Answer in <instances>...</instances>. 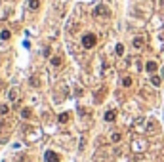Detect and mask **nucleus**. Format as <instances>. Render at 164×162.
<instances>
[{"instance_id":"obj_1","label":"nucleus","mask_w":164,"mask_h":162,"mask_svg":"<svg viewBox=\"0 0 164 162\" xmlns=\"http://www.w3.org/2000/svg\"><path fill=\"white\" fill-rule=\"evenodd\" d=\"M95 42H97V36H95V34H92V33H86L84 36H82V46H84L86 50L94 48Z\"/></svg>"},{"instance_id":"obj_2","label":"nucleus","mask_w":164,"mask_h":162,"mask_svg":"<svg viewBox=\"0 0 164 162\" xmlns=\"http://www.w3.org/2000/svg\"><path fill=\"white\" fill-rule=\"evenodd\" d=\"M94 15L95 17H109L111 12H109V8H107L105 4H97V6L94 8Z\"/></svg>"},{"instance_id":"obj_3","label":"nucleus","mask_w":164,"mask_h":162,"mask_svg":"<svg viewBox=\"0 0 164 162\" xmlns=\"http://www.w3.org/2000/svg\"><path fill=\"white\" fill-rule=\"evenodd\" d=\"M44 160H46V162H59V155L54 153V151H46Z\"/></svg>"},{"instance_id":"obj_4","label":"nucleus","mask_w":164,"mask_h":162,"mask_svg":"<svg viewBox=\"0 0 164 162\" xmlns=\"http://www.w3.org/2000/svg\"><path fill=\"white\" fill-rule=\"evenodd\" d=\"M17 97H19V88H12V90L8 92V99L13 103V101H17Z\"/></svg>"},{"instance_id":"obj_5","label":"nucleus","mask_w":164,"mask_h":162,"mask_svg":"<svg viewBox=\"0 0 164 162\" xmlns=\"http://www.w3.org/2000/svg\"><path fill=\"white\" fill-rule=\"evenodd\" d=\"M145 69H147V72H157V69H158V63H157V61H147Z\"/></svg>"},{"instance_id":"obj_6","label":"nucleus","mask_w":164,"mask_h":162,"mask_svg":"<svg viewBox=\"0 0 164 162\" xmlns=\"http://www.w3.org/2000/svg\"><path fill=\"white\" fill-rule=\"evenodd\" d=\"M143 44H145V38H143V36H136L134 38V48H143Z\"/></svg>"},{"instance_id":"obj_7","label":"nucleus","mask_w":164,"mask_h":162,"mask_svg":"<svg viewBox=\"0 0 164 162\" xmlns=\"http://www.w3.org/2000/svg\"><path fill=\"white\" fill-rule=\"evenodd\" d=\"M115 118H116V111H115V109H111V111L105 113V120H107V122H113Z\"/></svg>"},{"instance_id":"obj_8","label":"nucleus","mask_w":164,"mask_h":162,"mask_svg":"<svg viewBox=\"0 0 164 162\" xmlns=\"http://www.w3.org/2000/svg\"><path fill=\"white\" fill-rule=\"evenodd\" d=\"M29 8L31 10H38L40 8V0H29Z\"/></svg>"},{"instance_id":"obj_9","label":"nucleus","mask_w":164,"mask_h":162,"mask_svg":"<svg viewBox=\"0 0 164 162\" xmlns=\"http://www.w3.org/2000/svg\"><path fill=\"white\" fill-rule=\"evenodd\" d=\"M132 82H134V80H132V76H124V78H122V86H124V88H130Z\"/></svg>"},{"instance_id":"obj_10","label":"nucleus","mask_w":164,"mask_h":162,"mask_svg":"<svg viewBox=\"0 0 164 162\" xmlns=\"http://www.w3.org/2000/svg\"><path fill=\"white\" fill-rule=\"evenodd\" d=\"M69 118H71V116H69V113H61V114H59V122H61V124L69 122Z\"/></svg>"},{"instance_id":"obj_11","label":"nucleus","mask_w":164,"mask_h":162,"mask_svg":"<svg viewBox=\"0 0 164 162\" xmlns=\"http://www.w3.org/2000/svg\"><path fill=\"white\" fill-rule=\"evenodd\" d=\"M122 139V135L119 134V132H115V134H111V141H113V143H119V141Z\"/></svg>"},{"instance_id":"obj_12","label":"nucleus","mask_w":164,"mask_h":162,"mask_svg":"<svg viewBox=\"0 0 164 162\" xmlns=\"http://www.w3.org/2000/svg\"><path fill=\"white\" fill-rule=\"evenodd\" d=\"M31 114H33V113H31V109H29V107L21 109V116H23V118H31Z\"/></svg>"},{"instance_id":"obj_13","label":"nucleus","mask_w":164,"mask_h":162,"mask_svg":"<svg viewBox=\"0 0 164 162\" xmlns=\"http://www.w3.org/2000/svg\"><path fill=\"white\" fill-rule=\"evenodd\" d=\"M10 36H12V33H10V31H6V29L0 33V38H2V40H10Z\"/></svg>"},{"instance_id":"obj_14","label":"nucleus","mask_w":164,"mask_h":162,"mask_svg":"<svg viewBox=\"0 0 164 162\" xmlns=\"http://www.w3.org/2000/svg\"><path fill=\"white\" fill-rule=\"evenodd\" d=\"M52 65H54V67H59V65H61V57H59V55L52 57Z\"/></svg>"},{"instance_id":"obj_15","label":"nucleus","mask_w":164,"mask_h":162,"mask_svg":"<svg viewBox=\"0 0 164 162\" xmlns=\"http://www.w3.org/2000/svg\"><path fill=\"white\" fill-rule=\"evenodd\" d=\"M151 84L153 86H160V76H151Z\"/></svg>"},{"instance_id":"obj_16","label":"nucleus","mask_w":164,"mask_h":162,"mask_svg":"<svg viewBox=\"0 0 164 162\" xmlns=\"http://www.w3.org/2000/svg\"><path fill=\"white\" fill-rule=\"evenodd\" d=\"M115 52H116V55H122V54H124V46H122V44H116Z\"/></svg>"},{"instance_id":"obj_17","label":"nucleus","mask_w":164,"mask_h":162,"mask_svg":"<svg viewBox=\"0 0 164 162\" xmlns=\"http://www.w3.org/2000/svg\"><path fill=\"white\" fill-rule=\"evenodd\" d=\"M10 113V107L8 105H0V114H8Z\"/></svg>"},{"instance_id":"obj_18","label":"nucleus","mask_w":164,"mask_h":162,"mask_svg":"<svg viewBox=\"0 0 164 162\" xmlns=\"http://www.w3.org/2000/svg\"><path fill=\"white\" fill-rule=\"evenodd\" d=\"M38 84H40V82H38V78H37V76L31 78V86H37V88H38Z\"/></svg>"},{"instance_id":"obj_19","label":"nucleus","mask_w":164,"mask_h":162,"mask_svg":"<svg viewBox=\"0 0 164 162\" xmlns=\"http://www.w3.org/2000/svg\"><path fill=\"white\" fill-rule=\"evenodd\" d=\"M162 78H164V69H162Z\"/></svg>"}]
</instances>
